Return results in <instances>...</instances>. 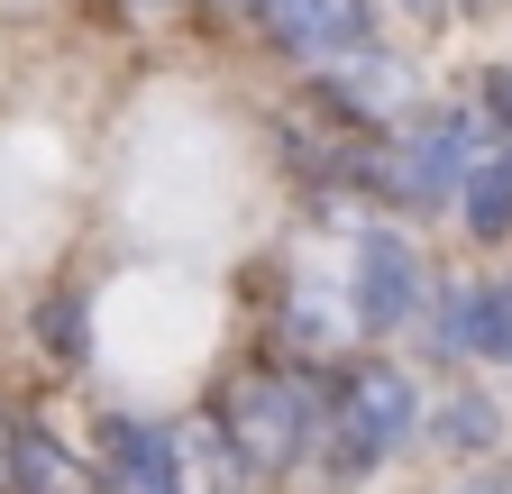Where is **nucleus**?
<instances>
[{"label": "nucleus", "instance_id": "nucleus-9", "mask_svg": "<svg viewBox=\"0 0 512 494\" xmlns=\"http://www.w3.org/2000/svg\"><path fill=\"white\" fill-rule=\"evenodd\" d=\"M10 485L19 494H74V467L46 430H10Z\"/></svg>", "mask_w": 512, "mask_h": 494}, {"label": "nucleus", "instance_id": "nucleus-6", "mask_svg": "<svg viewBox=\"0 0 512 494\" xmlns=\"http://www.w3.org/2000/svg\"><path fill=\"white\" fill-rule=\"evenodd\" d=\"M439 339L458 357H485V366H512V284H458L439 302Z\"/></svg>", "mask_w": 512, "mask_h": 494}, {"label": "nucleus", "instance_id": "nucleus-13", "mask_svg": "<svg viewBox=\"0 0 512 494\" xmlns=\"http://www.w3.org/2000/svg\"><path fill=\"white\" fill-rule=\"evenodd\" d=\"M494 101H503V119H512V74H503V92H494Z\"/></svg>", "mask_w": 512, "mask_h": 494}, {"label": "nucleus", "instance_id": "nucleus-4", "mask_svg": "<svg viewBox=\"0 0 512 494\" xmlns=\"http://www.w3.org/2000/svg\"><path fill=\"white\" fill-rule=\"evenodd\" d=\"M266 37L293 55V65H348V55L375 46V10L366 0H266Z\"/></svg>", "mask_w": 512, "mask_h": 494}, {"label": "nucleus", "instance_id": "nucleus-11", "mask_svg": "<svg viewBox=\"0 0 512 494\" xmlns=\"http://www.w3.org/2000/svg\"><path fill=\"white\" fill-rule=\"evenodd\" d=\"M46 339H55V357H64V366H83V339H92L83 302H55V312H46Z\"/></svg>", "mask_w": 512, "mask_h": 494}, {"label": "nucleus", "instance_id": "nucleus-7", "mask_svg": "<svg viewBox=\"0 0 512 494\" xmlns=\"http://www.w3.org/2000/svg\"><path fill=\"white\" fill-rule=\"evenodd\" d=\"M330 92H339L357 119H394V110L412 101V74L394 65V55H375V46H366V55H348V65H330Z\"/></svg>", "mask_w": 512, "mask_h": 494}, {"label": "nucleus", "instance_id": "nucleus-5", "mask_svg": "<svg viewBox=\"0 0 512 494\" xmlns=\"http://www.w3.org/2000/svg\"><path fill=\"white\" fill-rule=\"evenodd\" d=\"M101 494H183V430L119 421L101 449Z\"/></svg>", "mask_w": 512, "mask_h": 494}, {"label": "nucleus", "instance_id": "nucleus-2", "mask_svg": "<svg viewBox=\"0 0 512 494\" xmlns=\"http://www.w3.org/2000/svg\"><path fill=\"white\" fill-rule=\"evenodd\" d=\"M339 440H330V467L339 476H366V467H384L412 430H421V394H412V376L403 366H366V376L348 385V403H339Z\"/></svg>", "mask_w": 512, "mask_h": 494}, {"label": "nucleus", "instance_id": "nucleus-12", "mask_svg": "<svg viewBox=\"0 0 512 494\" xmlns=\"http://www.w3.org/2000/svg\"><path fill=\"white\" fill-rule=\"evenodd\" d=\"M211 10H266V0H211Z\"/></svg>", "mask_w": 512, "mask_h": 494}, {"label": "nucleus", "instance_id": "nucleus-8", "mask_svg": "<svg viewBox=\"0 0 512 494\" xmlns=\"http://www.w3.org/2000/svg\"><path fill=\"white\" fill-rule=\"evenodd\" d=\"M467 229H476V238H503V229H512V147H494V156L467 174Z\"/></svg>", "mask_w": 512, "mask_h": 494}, {"label": "nucleus", "instance_id": "nucleus-14", "mask_svg": "<svg viewBox=\"0 0 512 494\" xmlns=\"http://www.w3.org/2000/svg\"><path fill=\"white\" fill-rule=\"evenodd\" d=\"M412 10H439V0H412Z\"/></svg>", "mask_w": 512, "mask_h": 494}, {"label": "nucleus", "instance_id": "nucleus-1", "mask_svg": "<svg viewBox=\"0 0 512 494\" xmlns=\"http://www.w3.org/2000/svg\"><path fill=\"white\" fill-rule=\"evenodd\" d=\"M330 430V412H320V385L311 376H238L229 403H220V440L247 458V467H293L311 458V440Z\"/></svg>", "mask_w": 512, "mask_h": 494}, {"label": "nucleus", "instance_id": "nucleus-3", "mask_svg": "<svg viewBox=\"0 0 512 494\" xmlns=\"http://www.w3.org/2000/svg\"><path fill=\"white\" fill-rule=\"evenodd\" d=\"M421 312V247L403 229H357V257H348V321L366 339L403 330Z\"/></svg>", "mask_w": 512, "mask_h": 494}, {"label": "nucleus", "instance_id": "nucleus-10", "mask_svg": "<svg viewBox=\"0 0 512 494\" xmlns=\"http://www.w3.org/2000/svg\"><path fill=\"white\" fill-rule=\"evenodd\" d=\"M439 440L448 449H494V403L485 394H448L439 403Z\"/></svg>", "mask_w": 512, "mask_h": 494}]
</instances>
